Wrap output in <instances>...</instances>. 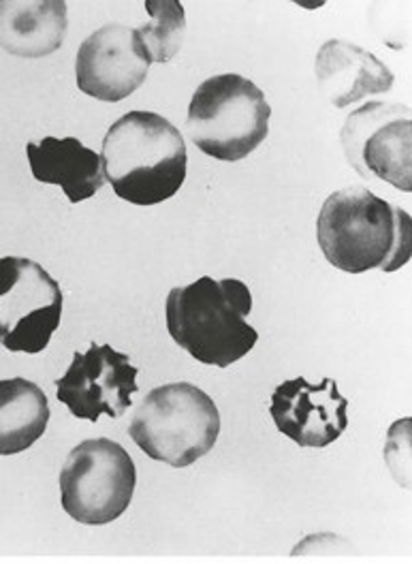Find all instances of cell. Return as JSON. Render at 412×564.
Segmentation results:
<instances>
[{"label": "cell", "instance_id": "14", "mask_svg": "<svg viewBox=\"0 0 412 564\" xmlns=\"http://www.w3.org/2000/svg\"><path fill=\"white\" fill-rule=\"evenodd\" d=\"M26 154L35 180L61 186L71 204L95 197L105 184L101 154L86 148L77 138L31 141Z\"/></svg>", "mask_w": 412, "mask_h": 564}, {"label": "cell", "instance_id": "13", "mask_svg": "<svg viewBox=\"0 0 412 564\" xmlns=\"http://www.w3.org/2000/svg\"><path fill=\"white\" fill-rule=\"evenodd\" d=\"M67 29L63 0H0V47L11 56H52L65 43Z\"/></svg>", "mask_w": 412, "mask_h": 564}, {"label": "cell", "instance_id": "15", "mask_svg": "<svg viewBox=\"0 0 412 564\" xmlns=\"http://www.w3.org/2000/svg\"><path fill=\"white\" fill-rule=\"evenodd\" d=\"M47 422L50 404L43 389L22 377L0 381V456L31 449Z\"/></svg>", "mask_w": 412, "mask_h": 564}, {"label": "cell", "instance_id": "16", "mask_svg": "<svg viewBox=\"0 0 412 564\" xmlns=\"http://www.w3.org/2000/svg\"><path fill=\"white\" fill-rule=\"evenodd\" d=\"M150 22L135 29L139 47L148 63H170L182 50L186 35V11L177 0H148Z\"/></svg>", "mask_w": 412, "mask_h": 564}, {"label": "cell", "instance_id": "5", "mask_svg": "<svg viewBox=\"0 0 412 564\" xmlns=\"http://www.w3.org/2000/svg\"><path fill=\"white\" fill-rule=\"evenodd\" d=\"M129 434L145 456L184 468L204 458L216 445L220 413L204 389L170 383L143 398Z\"/></svg>", "mask_w": 412, "mask_h": 564}, {"label": "cell", "instance_id": "1", "mask_svg": "<svg viewBox=\"0 0 412 564\" xmlns=\"http://www.w3.org/2000/svg\"><path fill=\"white\" fill-rule=\"evenodd\" d=\"M316 240L325 259L346 274L395 272L411 259L412 220L372 191L348 186L325 199Z\"/></svg>", "mask_w": 412, "mask_h": 564}, {"label": "cell", "instance_id": "8", "mask_svg": "<svg viewBox=\"0 0 412 564\" xmlns=\"http://www.w3.org/2000/svg\"><path fill=\"white\" fill-rule=\"evenodd\" d=\"M340 141L346 161L359 176L384 180L411 193L412 111L409 107L370 101L348 116Z\"/></svg>", "mask_w": 412, "mask_h": 564}, {"label": "cell", "instance_id": "7", "mask_svg": "<svg viewBox=\"0 0 412 564\" xmlns=\"http://www.w3.org/2000/svg\"><path fill=\"white\" fill-rule=\"evenodd\" d=\"M63 317V291L36 261L0 257V345L11 352L45 351Z\"/></svg>", "mask_w": 412, "mask_h": 564}, {"label": "cell", "instance_id": "12", "mask_svg": "<svg viewBox=\"0 0 412 564\" xmlns=\"http://www.w3.org/2000/svg\"><path fill=\"white\" fill-rule=\"evenodd\" d=\"M314 69L321 97L338 109L368 95L389 93L395 82L393 73L372 52L343 39L321 45Z\"/></svg>", "mask_w": 412, "mask_h": 564}, {"label": "cell", "instance_id": "2", "mask_svg": "<svg viewBox=\"0 0 412 564\" xmlns=\"http://www.w3.org/2000/svg\"><path fill=\"white\" fill-rule=\"evenodd\" d=\"M105 180L135 206H156L182 188L188 154L177 127L154 111H129L104 140Z\"/></svg>", "mask_w": 412, "mask_h": 564}, {"label": "cell", "instance_id": "3", "mask_svg": "<svg viewBox=\"0 0 412 564\" xmlns=\"http://www.w3.org/2000/svg\"><path fill=\"white\" fill-rule=\"evenodd\" d=\"M167 329L173 343L207 366L227 368L254 349L259 334L246 317L252 295L238 279L204 276L167 295Z\"/></svg>", "mask_w": 412, "mask_h": 564}, {"label": "cell", "instance_id": "4", "mask_svg": "<svg viewBox=\"0 0 412 564\" xmlns=\"http://www.w3.org/2000/svg\"><path fill=\"white\" fill-rule=\"evenodd\" d=\"M265 93L238 73L206 79L188 104L186 131L207 156L236 163L252 154L270 131Z\"/></svg>", "mask_w": 412, "mask_h": 564}, {"label": "cell", "instance_id": "11", "mask_svg": "<svg viewBox=\"0 0 412 564\" xmlns=\"http://www.w3.org/2000/svg\"><path fill=\"white\" fill-rule=\"evenodd\" d=\"M348 400L334 379L312 386L304 377L284 381L272 393L275 427L300 447L323 449L336 443L348 427Z\"/></svg>", "mask_w": 412, "mask_h": 564}, {"label": "cell", "instance_id": "9", "mask_svg": "<svg viewBox=\"0 0 412 564\" xmlns=\"http://www.w3.org/2000/svg\"><path fill=\"white\" fill-rule=\"evenodd\" d=\"M138 375L127 352L93 343L88 351L73 352L65 377L56 381L58 400L79 420L95 423L101 415L120 417L133 404Z\"/></svg>", "mask_w": 412, "mask_h": 564}, {"label": "cell", "instance_id": "10", "mask_svg": "<svg viewBox=\"0 0 412 564\" xmlns=\"http://www.w3.org/2000/svg\"><path fill=\"white\" fill-rule=\"evenodd\" d=\"M150 63L139 47L135 29L105 24L88 36L75 61L77 88L105 104H118L139 90Z\"/></svg>", "mask_w": 412, "mask_h": 564}, {"label": "cell", "instance_id": "6", "mask_svg": "<svg viewBox=\"0 0 412 564\" xmlns=\"http://www.w3.org/2000/svg\"><path fill=\"white\" fill-rule=\"evenodd\" d=\"M135 486V462L111 438L79 443L61 470L63 509L75 522L88 527L118 520L129 509Z\"/></svg>", "mask_w": 412, "mask_h": 564}]
</instances>
